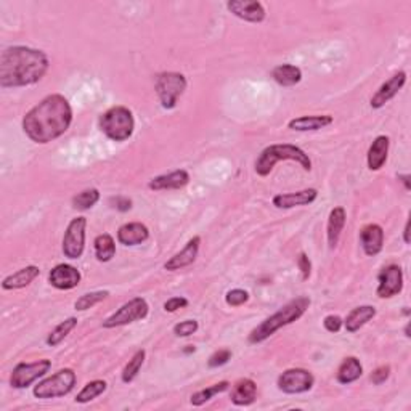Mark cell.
Returning <instances> with one entry per match:
<instances>
[{
	"label": "cell",
	"mask_w": 411,
	"mask_h": 411,
	"mask_svg": "<svg viewBox=\"0 0 411 411\" xmlns=\"http://www.w3.org/2000/svg\"><path fill=\"white\" fill-rule=\"evenodd\" d=\"M73 123V108L60 94H52L31 108L23 118V130L34 143H50L68 132Z\"/></svg>",
	"instance_id": "1"
},
{
	"label": "cell",
	"mask_w": 411,
	"mask_h": 411,
	"mask_svg": "<svg viewBox=\"0 0 411 411\" xmlns=\"http://www.w3.org/2000/svg\"><path fill=\"white\" fill-rule=\"evenodd\" d=\"M49 57L42 50L15 45L5 49L0 55V85L26 87L39 82L49 71Z\"/></svg>",
	"instance_id": "2"
},
{
	"label": "cell",
	"mask_w": 411,
	"mask_h": 411,
	"mask_svg": "<svg viewBox=\"0 0 411 411\" xmlns=\"http://www.w3.org/2000/svg\"><path fill=\"white\" fill-rule=\"evenodd\" d=\"M311 299L302 296L296 297L292 301H289L286 306H283L277 313H273L268 318L263 320V322L256 326L250 334V342L251 344H259L267 341L268 338H272L278 329L288 326L294 322H297L304 313L307 312V308L311 307Z\"/></svg>",
	"instance_id": "3"
},
{
	"label": "cell",
	"mask_w": 411,
	"mask_h": 411,
	"mask_svg": "<svg viewBox=\"0 0 411 411\" xmlns=\"http://www.w3.org/2000/svg\"><path fill=\"white\" fill-rule=\"evenodd\" d=\"M280 161H296L304 170H312V161L308 158L306 151L299 148L296 145L289 143H277L267 146L262 151L256 161V172L257 175L267 177Z\"/></svg>",
	"instance_id": "4"
},
{
	"label": "cell",
	"mask_w": 411,
	"mask_h": 411,
	"mask_svg": "<svg viewBox=\"0 0 411 411\" xmlns=\"http://www.w3.org/2000/svg\"><path fill=\"white\" fill-rule=\"evenodd\" d=\"M100 129L113 141L129 140L135 129L134 114L125 106H113L100 116Z\"/></svg>",
	"instance_id": "5"
},
{
	"label": "cell",
	"mask_w": 411,
	"mask_h": 411,
	"mask_svg": "<svg viewBox=\"0 0 411 411\" xmlns=\"http://www.w3.org/2000/svg\"><path fill=\"white\" fill-rule=\"evenodd\" d=\"M155 90L158 94L159 103L164 110H174L177 106V101L186 90V78L180 73H161L156 78Z\"/></svg>",
	"instance_id": "6"
},
{
	"label": "cell",
	"mask_w": 411,
	"mask_h": 411,
	"mask_svg": "<svg viewBox=\"0 0 411 411\" xmlns=\"http://www.w3.org/2000/svg\"><path fill=\"white\" fill-rule=\"evenodd\" d=\"M76 373L71 368H63L52 376L40 381L34 387V395L37 399H57L68 395L76 385Z\"/></svg>",
	"instance_id": "7"
},
{
	"label": "cell",
	"mask_w": 411,
	"mask_h": 411,
	"mask_svg": "<svg viewBox=\"0 0 411 411\" xmlns=\"http://www.w3.org/2000/svg\"><path fill=\"white\" fill-rule=\"evenodd\" d=\"M150 307L148 302L143 297H134L129 302H125L119 311H116L113 315H110L103 322V328L111 329L118 326H125V324L140 322L148 317Z\"/></svg>",
	"instance_id": "8"
},
{
	"label": "cell",
	"mask_w": 411,
	"mask_h": 411,
	"mask_svg": "<svg viewBox=\"0 0 411 411\" xmlns=\"http://www.w3.org/2000/svg\"><path fill=\"white\" fill-rule=\"evenodd\" d=\"M50 368H52V362L49 358H40L31 363H18L10 376V384L15 389H26L34 381L45 376Z\"/></svg>",
	"instance_id": "9"
},
{
	"label": "cell",
	"mask_w": 411,
	"mask_h": 411,
	"mask_svg": "<svg viewBox=\"0 0 411 411\" xmlns=\"http://www.w3.org/2000/svg\"><path fill=\"white\" fill-rule=\"evenodd\" d=\"M85 228H87V219L85 217H76L66 227L63 236V254L68 259H79L82 256L85 247Z\"/></svg>",
	"instance_id": "10"
},
{
	"label": "cell",
	"mask_w": 411,
	"mask_h": 411,
	"mask_svg": "<svg viewBox=\"0 0 411 411\" xmlns=\"http://www.w3.org/2000/svg\"><path fill=\"white\" fill-rule=\"evenodd\" d=\"M313 384H315L313 374L304 368H289L278 378V389L291 395L308 392L312 390Z\"/></svg>",
	"instance_id": "11"
},
{
	"label": "cell",
	"mask_w": 411,
	"mask_h": 411,
	"mask_svg": "<svg viewBox=\"0 0 411 411\" xmlns=\"http://www.w3.org/2000/svg\"><path fill=\"white\" fill-rule=\"evenodd\" d=\"M378 289L376 294L381 299H390L397 294L402 292L403 289V270L402 267L395 265H387L384 267L381 273L378 275Z\"/></svg>",
	"instance_id": "12"
},
{
	"label": "cell",
	"mask_w": 411,
	"mask_h": 411,
	"mask_svg": "<svg viewBox=\"0 0 411 411\" xmlns=\"http://www.w3.org/2000/svg\"><path fill=\"white\" fill-rule=\"evenodd\" d=\"M228 12L235 15L236 18L243 19V21L259 24L262 23L267 17L265 8L257 0H230L227 3Z\"/></svg>",
	"instance_id": "13"
},
{
	"label": "cell",
	"mask_w": 411,
	"mask_h": 411,
	"mask_svg": "<svg viewBox=\"0 0 411 411\" xmlns=\"http://www.w3.org/2000/svg\"><path fill=\"white\" fill-rule=\"evenodd\" d=\"M405 84H407V73H405V71H399V73L394 74L389 80H385V82L376 90V94L371 96V100H369L371 108H383L385 103H389V101L403 89Z\"/></svg>",
	"instance_id": "14"
},
{
	"label": "cell",
	"mask_w": 411,
	"mask_h": 411,
	"mask_svg": "<svg viewBox=\"0 0 411 411\" xmlns=\"http://www.w3.org/2000/svg\"><path fill=\"white\" fill-rule=\"evenodd\" d=\"M80 272L78 268L69 265V263H58L57 267H53L49 273L50 285L62 291H68V289H74L80 283Z\"/></svg>",
	"instance_id": "15"
},
{
	"label": "cell",
	"mask_w": 411,
	"mask_h": 411,
	"mask_svg": "<svg viewBox=\"0 0 411 411\" xmlns=\"http://www.w3.org/2000/svg\"><path fill=\"white\" fill-rule=\"evenodd\" d=\"M317 198L318 190L315 189H306L294 193H280V195L273 196V206L278 207V209H292V207L312 204Z\"/></svg>",
	"instance_id": "16"
},
{
	"label": "cell",
	"mask_w": 411,
	"mask_h": 411,
	"mask_svg": "<svg viewBox=\"0 0 411 411\" xmlns=\"http://www.w3.org/2000/svg\"><path fill=\"white\" fill-rule=\"evenodd\" d=\"M200 246H201V238L193 236L191 240L186 243L184 250L177 252L175 256H172L169 261L164 263V268L167 272H175L182 270V268L191 265L193 262L196 261L198 254H200Z\"/></svg>",
	"instance_id": "17"
},
{
	"label": "cell",
	"mask_w": 411,
	"mask_h": 411,
	"mask_svg": "<svg viewBox=\"0 0 411 411\" xmlns=\"http://www.w3.org/2000/svg\"><path fill=\"white\" fill-rule=\"evenodd\" d=\"M360 241L367 256L374 257L383 251L384 247V230L378 223H369L365 225L360 231Z\"/></svg>",
	"instance_id": "18"
},
{
	"label": "cell",
	"mask_w": 411,
	"mask_h": 411,
	"mask_svg": "<svg viewBox=\"0 0 411 411\" xmlns=\"http://www.w3.org/2000/svg\"><path fill=\"white\" fill-rule=\"evenodd\" d=\"M190 184V174L184 169L169 172V174L158 175L150 180L148 189L155 191H166V190H180Z\"/></svg>",
	"instance_id": "19"
},
{
	"label": "cell",
	"mask_w": 411,
	"mask_h": 411,
	"mask_svg": "<svg viewBox=\"0 0 411 411\" xmlns=\"http://www.w3.org/2000/svg\"><path fill=\"white\" fill-rule=\"evenodd\" d=\"M150 238V230L141 222H129L119 227L118 241L124 246H139Z\"/></svg>",
	"instance_id": "20"
},
{
	"label": "cell",
	"mask_w": 411,
	"mask_h": 411,
	"mask_svg": "<svg viewBox=\"0 0 411 411\" xmlns=\"http://www.w3.org/2000/svg\"><path fill=\"white\" fill-rule=\"evenodd\" d=\"M230 399L233 403L238 405V407H247V405H252L257 399V384L250 378L236 381L235 385H233Z\"/></svg>",
	"instance_id": "21"
},
{
	"label": "cell",
	"mask_w": 411,
	"mask_h": 411,
	"mask_svg": "<svg viewBox=\"0 0 411 411\" xmlns=\"http://www.w3.org/2000/svg\"><path fill=\"white\" fill-rule=\"evenodd\" d=\"M334 123L333 116L329 114H315V116H301V118L291 119L288 127L296 132H315L322 130L324 127L331 125Z\"/></svg>",
	"instance_id": "22"
},
{
	"label": "cell",
	"mask_w": 411,
	"mask_h": 411,
	"mask_svg": "<svg viewBox=\"0 0 411 411\" xmlns=\"http://www.w3.org/2000/svg\"><path fill=\"white\" fill-rule=\"evenodd\" d=\"M346 219H347L346 209H344V207H341V206L334 207V209L329 212L328 228H326L329 250H334V247L338 246L339 240H341L342 230H344V227H346Z\"/></svg>",
	"instance_id": "23"
},
{
	"label": "cell",
	"mask_w": 411,
	"mask_h": 411,
	"mask_svg": "<svg viewBox=\"0 0 411 411\" xmlns=\"http://www.w3.org/2000/svg\"><path fill=\"white\" fill-rule=\"evenodd\" d=\"M389 146H390V140L387 135H379L374 139V141L369 146L368 150V169L369 170H379L381 167L385 164L389 156Z\"/></svg>",
	"instance_id": "24"
},
{
	"label": "cell",
	"mask_w": 411,
	"mask_h": 411,
	"mask_svg": "<svg viewBox=\"0 0 411 411\" xmlns=\"http://www.w3.org/2000/svg\"><path fill=\"white\" fill-rule=\"evenodd\" d=\"M40 275V268L37 265H28L21 268V270L12 273L7 278H3L2 288L7 289H21L31 285V283Z\"/></svg>",
	"instance_id": "25"
},
{
	"label": "cell",
	"mask_w": 411,
	"mask_h": 411,
	"mask_svg": "<svg viewBox=\"0 0 411 411\" xmlns=\"http://www.w3.org/2000/svg\"><path fill=\"white\" fill-rule=\"evenodd\" d=\"M374 317H376V308L373 306L355 307L349 313L347 318L344 320V326H346L347 333H357L360 328H363L368 322H371Z\"/></svg>",
	"instance_id": "26"
},
{
	"label": "cell",
	"mask_w": 411,
	"mask_h": 411,
	"mask_svg": "<svg viewBox=\"0 0 411 411\" xmlns=\"http://www.w3.org/2000/svg\"><path fill=\"white\" fill-rule=\"evenodd\" d=\"M363 374V367L357 357H347L342 360V363L338 368V383L352 384L358 381Z\"/></svg>",
	"instance_id": "27"
},
{
	"label": "cell",
	"mask_w": 411,
	"mask_h": 411,
	"mask_svg": "<svg viewBox=\"0 0 411 411\" xmlns=\"http://www.w3.org/2000/svg\"><path fill=\"white\" fill-rule=\"evenodd\" d=\"M272 78L275 79L277 84L283 85V87H292V85H296L302 80V71L297 66L285 63L277 66L272 71Z\"/></svg>",
	"instance_id": "28"
},
{
	"label": "cell",
	"mask_w": 411,
	"mask_h": 411,
	"mask_svg": "<svg viewBox=\"0 0 411 411\" xmlns=\"http://www.w3.org/2000/svg\"><path fill=\"white\" fill-rule=\"evenodd\" d=\"M95 247V257L98 262H110L111 259L116 256V243L114 238L108 235V233H103V235H98L94 241Z\"/></svg>",
	"instance_id": "29"
},
{
	"label": "cell",
	"mask_w": 411,
	"mask_h": 411,
	"mask_svg": "<svg viewBox=\"0 0 411 411\" xmlns=\"http://www.w3.org/2000/svg\"><path fill=\"white\" fill-rule=\"evenodd\" d=\"M78 326V318L76 317H69L63 320L62 323L57 324L55 329H52V333L49 334L47 338V344L50 347H57L62 344L66 338H68V334L73 331V329Z\"/></svg>",
	"instance_id": "30"
},
{
	"label": "cell",
	"mask_w": 411,
	"mask_h": 411,
	"mask_svg": "<svg viewBox=\"0 0 411 411\" xmlns=\"http://www.w3.org/2000/svg\"><path fill=\"white\" fill-rule=\"evenodd\" d=\"M228 389H230V383H228V381H220V383L211 385V387L198 390V392H195L191 395L190 402H191L193 407H201V405L209 402V400L214 397V395L225 392V390H228Z\"/></svg>",
	"instance_id": "31"
},
{
	"label": "cell",
	"mask_w": 411,
	"mask_h": 411,
	"mask_svg": "<svg viewBox=\"0 0 411 411\" xmlns=\"http://www.w3.org/2000/svg\"><path fill=\"white\" fill-rule=\"evenodd\" d=\"M145 357H146V352L143 349L137 350V352L132 355V358L127 362V365L123 369V373H121V379H123V383L129 384L134 381L137 376H139L141 367H143L145 363Z\"/></svg>",
	"instance_id": "32"
},
{
	"label": "cell",
	"mask_w": 411,
	"mask_h": 411,
	"mask_svg": "<svg viewBox=\"0 0 411 411\" xmlns=\"http://www.w3.org/2000/svg\"><path fill=\"white\" fill-rule=\"evenodd\" d=\"M106 389H108V384H106L105 381H101V379L90 381V383L85 384L84 389L78 394V397H76V402H78V403L92 402V400H95L96 397H100V395L103 394Z\"/></svg>",
	"instance_id": "33"
},
{
	"label": "cell",
	"mask_w": 411,
	"mask_h": 411,
	"mask_svg": "<svg viewBox=\"0 0 411 411\" xmlns=\"http://www.w3.org/2000/svg\"><path fill=\"white\" fill-rule=\"evenodd\" d=\"M100 201V191L96 189H87L78 193L73 198V207L78 211H87Z\"/></svg>",
	"instance_id": "34"
},
{
	"label": "cell",
	"mask_w": 411,
	"mask_h": 411,
	"mask_svg": "<svg viewBox=\"0 0 411 411\" xmlns=\"http://www.w3.org/2000/svg\"><path fill=\"white\" fill-rule=\"evenodd\" d=\"M110 296L108 291H94V292H87L84 296H80L78 301L74 304V308L79 312L89 311V308L95 307L96 304H100L101 301H105L106 297Z\"/></svg>",
	"instance_id": "35"
},
{
	"label": "cell",
	"mask_w": 411,
	"mask_h": 411,
	"mask_svg": "<svg viewBox=\"0 0 411 411\" xmlns=\"http://www.w3.org/2000/svg\"><path fill=\"white\" fill-rule=\"evenodd\" d=\"M247 301H250V292L245 291V289H238V288L231 289V291H228L225 296V302L230 307H240Z\"/></svg>",
	"instance_id": "36"
},
{
	"label": "cell",
	"mask_w": 411,
	"mask_h": 411,
	"mask_svg": "<svg viewBox=\"0 0 411 411\" xmlns=\"http://www.w3.org/2000/svg\"><path fill=\"white\" fill-rule=\"evenodd\" d=\"M200 328L196 320H185V322L177 323L174 326V334L179 338H189L191 334H195Z\"/></svg>",
	"instance_id": "37"
},
{
	"label": "cell",
	"mask_w": 411,
	"mask_h": 411,
	"mask_svg": "<svg viewBox=\"0 0 411 411\" xmlns=\"http://www.w3.org/2000/svg\"><path fill=\"white\" fill-rule=\"evenodd\" d=\"M230 360H231V350L220 349V350H216V352L211 355L207 365H209V368H219V367H223V365H227Z\"/></svg>",
	"instance_id": "38"
},
{
	"label": "cell",
	"mask_w": 411,
	"mask_h": 411,
	"mask_svg": "<svg viewBox=\"0 0 411 411\" xmlns=\"http://www.w3.org/2000/svg\"><path fill=\"white\" fill-rule=\"evenodd\" d=\"M297 267H299V270H301V273H302V280L307 281L308 278H311V273H312V262H311V259H308V256H307L306 252L299 254V257H297Z\"/></svg>",
	"instance_id": "39"
},
{
	"label": "cell",
	"mask_w": 411,
	"mask_h": 411,
	"mask_svg": "<svg viewBox=\"0 0 411 411\" xmlns=\"http://www.w3.org/2000/svg\"><path fill=\"white\" fill-rule=\"evenodd\" d=\"M185 307H189V299H185L182 296L170 297L169 301H166V304H164V311L169 313H174V312L180 311V308H185Z\"/></svg>",
	"instance_id": "40"
},
{
	"label": "cell",
	"mask_w": 411,
	"mask_h": 411,
	"mask_svg": "<svg viewBox=\"0 0 411 411\" xmlns=\"http://www.w3.org/2000/svg\"><path fill=\"white\" fill-rule=\"evenodd\" d=\"M389 376H390V367L389 365H383V367L374 369V371L371 373V376H369V379H371L373 384L381 385L389 379Z\"/></svg>",
	"instance_id": "41"
},
{
	"label": "cell",
	"mask_w": 411,
	"mask_h": 411,
	"mask_svg": "<svg viewBox=\"0 0 411 411\" xmlns=\"http://www.w3.org/2000/svg\"><path fill=\"white\" fill-rule=\"evenodd\" d=\"M344 324V320L339 315H328L323 320V326L329 333H339Z\"/></svg>",
	"instance_id": "42"
},
{
	"label": "cell",
	"mask_w": 411,
	"mask_h": 411,
	"mask_svg": "<svg viewBox=\"0 0 411 411\" xmlns=\"http://www.w3.org/2000/svg\"><path fill=\"white\" fill-rule=\"evenodd\" d=\"M111 202H113L114 207L118 211H129L132 207V201L129 200V198H124V196H118V198H111Z\"/></svg>",
	"instance_id": "43"
},
{
	"label": "cell",
	"mask_w": 411,
	"mask_h": 411,
	"mask_svg": "<svg viewBox=\"0 0 411 411\" xmlns=\"http://www.w3.org/2000/svg\"><path fill=\"white\" fill-rule=\"evenodd\" d=\"M397 180L402 182V184L405 185V190H407V191L411 190V182H410L411 177H410V174H399Z\"/></svg>",
	"instance_id": "44"
},
{
	"label": "cell",
	"mask_w": 411,
	"mask_h": 411,
	"mask_svg": "<svg viewBox=\"0 0 411 411\" xmlns=\"http://www.w3.org/2000/svg\"><path fill=\"white\" fill-rule=\"evenodd\" d=\"M403 240H405V243H410V222H407L405 223V230H403Z\"/></svg>",
	"instance_id": "45"
},
{
	"label": "cell",
	"mask_w": 411,
	"mask_h": 411,
	"mask_svg": "<svg viewBox=\"0 0 411 411\" xmlns=\"http://www.w3.org/2000/svg\"><path fill=\"white\" fill-rule=\"evenodd\" d=\"M405 336H407V338L411 336V334H410V324H407V326H405Z\"/></svg>",
	"instance_id": "46"
},
{
	"label": "cell",
	"mask_w": 411,
	"mask_h": 411,
	"mask_svg": "<svg viewBox=\"0 0 411 411\" xmlns=\"http://www.w3.org/2000/svg\"><path fill=\"white\" fill-rule=\"evenodd\" d=\"M195 350H196V349H195V346H189V349H186L185 352H186V353H190V352H195Z\"/></svg>",
	"instance_id": "47"
}]
</instances>
